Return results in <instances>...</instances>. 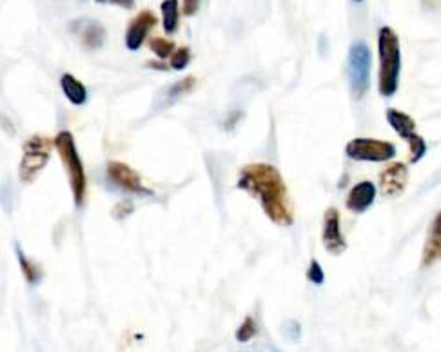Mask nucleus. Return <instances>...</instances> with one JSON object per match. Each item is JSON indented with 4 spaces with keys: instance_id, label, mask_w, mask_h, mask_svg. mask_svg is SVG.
Wrapping results in <instances>:
<instances>
[{
    "instance_id": "obj_9",
    "label": "nucleus",
    "mask_w": 441,
    "mask_h": 352,
    "mask_svg": "<svg viewBox=\"0 0 441 352\" xmlns=\"http://www.w3.org/2000/svg\"><path fill=\"white\" fill-rule=\"evenodd\" d=\"M107 176L111 178V182L117 183V186L124 191L137 193V195L149 193V191L142 186V180H140L137 171L124 162H117V160H113V162L107 164Z\"/></svg>"
},
{
    "instance_id": "obj_20",
    "label": "nucleus",
    "mask_w": 441,
    "mask_h": 352,
    "mask_svg": "<svg viewBox=\"0 0 441 352\" xmlns=\"http://www.w3.org/2000/svg\"><path fill=\"white\" fill-rule=\"evenodd\" d=\"M149 48L158 58H167V57H171V53L174 51V42L167 41V38H160V37L151 38Z\"/></svg>"
},
{
    "instance_id": "obj_15",
    "label": "nucleus",
    "mask_w": 441,
    "mask_h": 352,
    "mask_svg": "<svg viewBox=\"0 0 441 352\" xmlns=\"http://www.w3.org/2000/svg\"><path fill=\"white\" fill-rule=\"evenodd\" d=\"M387 120L393 126V129L400 134L401 138H410L414 133H416V122L409 117L403 111L398 110H387Z\"/></svg>"
},
{
    "instance_id": "obj_10",
    "label": "nucleus",
    "mask_w": 441,
    "mask_h": 352,
    "mask_svg": "<svg viewBox=\"0 0 441 352\" xmlns=\"http://www.w3.org/2000/svg\"><path fill=\"white\" fill-rule=\"evenodd\" d=\"M156 22H158L156 15H154L151 9H146V11L138 13L133 21H131V24L127 26V31H126L127 49H131V51H138V49L142 48L144 41H146V37L149 35L151 29L156 26Z\"/></svg>"
},
{
    "instance_id": "obj_21",
    "label": "nucleus",
    "mask_w": 441,
    "mask_h": 352,
    "mask_svg": "<svg viewBox=\"0 0 441 352\" xmlns=\"http://www.w3.org/2000/svg\"><path fill=\"white\" fill-rule=\"evenodd\" d=\"M196 85V78L195 77H187L184 80L176 82L174 85H171L169 90H167V97L169 98H176V97H182V95L189 93L193 87Z\"/></svg>"
},
{
    "instance_id": "obj_22",
    "label": "nucleus",
    "mask_w": 441,
    "mask_h": 352,
    "mask_svg": "<svg viewBox=\"0 0 441 352\" xmlns=\"http://www.w3.org/2000/svg\"><path fill=\"white\" fill-rule=\"evenodd\" d=\"M189 60H191V51L187 48H179L171 53V68L176 69V71L187 68Z\"/></svg>"
},
{
    "instance_id": "obj_5",
    "label": "nucleus",
    "mask_w": 441,
    "mask_h": 352,
    "mask_svg": "<svg viewBox=\"0 0 441 352\" xmlns=\"http://www.w3.org/2000/svg\"><path fill=\"white\" fill-rule=\"evenodd\" d=\"M53 142L49 138L35 134L29 140L24 142V154H22V162L18 167V178L24 183H31L37 178L38 173L49 162V154H51Z\"/></svg>"
},
{
    "instance_id": "obj_18",
    "label": "nucleus",
    "mask_w": 441,
    "mask_h": 352,
    "mask_svg": "<svg viewBox=\"0 0 441 352\" xmlns=\"http://www.w3.org/2000/svg\"><path fill=\"white\" fill-rule=\"evenodd\" d=\"M256 334H258V325H256L253 316H247L243 324L238 327V331H236V340H238L240 343H247V341H251Z\"/></svg>"
},
{
    "instance_id": "obj_23",
    "label": "nucleus",
    "mask_w": 441,
    "mask_h": 352,
    "mask_svg": "<svg viewBox=\"0 0 441 352\" xmlns=\"http://www.w3.org/2000/svg\"><path fill=\"white\" fill-rule=\"evenodd\" d=\"M307 278H309V282H312V284H316V285H322L325 282L324 269H322V265L316 262V260H312L311 262V267H309V271H307Z\"/></svg>"
},
{
    "instance_id": "obj_4",
    "label": "nucleus",
    "mask_w": 441,
    "mask_h": 352,
    "mask_svg": "<svg viewBox=\"0 0 441 352\" xmlns=\"http://www.w3.org/2000/svg\"><path fill=\"white\" fill-rule=\"evenodd\" d=\"M371 65H373V53L367 42H354L349 49L347 78L352 97L356 100H361L371 87Z\"/></svg>"
},
{
    "instance_id": "obj_16",
    "label": "nucleus",
    "mask_w": 441,
    "mask_h": 352,
    "mask_svg": "<svg viewBox=\"0 0 441 352\" xmlns=\"http://www.w3.org/2000/svg\"><path fill=\"white\" fill-rule=\"evenodd\" d=\"M160 8H162L164 31H166L167 35H173V33L179 29V22H180L179 0H164Z\"/></svg>"
},
{
    "instance_id": "obj_27",
    "label": "nucleus",
    "mask_w": 441,
    "mask_h": 352,
    "mask_svg": "<svg viewBox=\"0 0 441 352\" xmlns=\"http://www.w3.org/2000/svg\"><path fill=\"white\" fill-rule=\"evenodd\" d=\"M356 2H361V0H356Z\"/></svg>"
},
{
    "instance_id": "obj_25",
    "label": "nucleus",
    "mask_w": 441,
    "mask_h": 352,
    "mask_svg": "<svg viewBox=\"0 0 441 352\" xmlns=\"http://www.w3.org/2000/svg\"><path fill=\"white\" fill-rule=\"evenodd\" d=\"M95 2H98V4H113L124 9L134 8V0H95Z\"/></svg>"
},
{
    "instance_id": "obj_2",
    "label": "nucleus",
    "mask_w": 441,
    "mask_h": 352,
    "mask_svg": "<svg viewBox=\"0 0 441 352\" xmlns=\"http://www.w3.org/2000/svg\"><path fill=\"white\" fill-rule=\"evenodd\" d=\"M378 51H380V90L381 97H393L398 91L401 71L400 38L393 28H381L378 35Z\"/></svg>"
},
{
    "instance_id": "obj_26",
    "label": "nucleus",
    "mask_w": 441,
    "mask_h": 352,
    "mask_svg": "<svg viewBox=\"0 0 441 352\" xmlns=\"http://www.w3.org/2000/svg\"><path fill=\"white\" fill-rule=\"evenodd\" d=\"M147 65H149V68H154V69H160V71H166V65L164 64H160V62H147Z\"/></svg>"
},
{
    "instance_id": "obj_7",
    "label": "nucleus",
    "mask_w": 441,
    "mask_h": 352,
    "mask_svg": "<svg viewBox=\"0 0 441 352\" xmlns=\"http://www.w3.org/2000/svg\"><path fill=\"white\" fill-rule=\"evenodd\" d=\"M322 242L329 255L340 256L347 251V240L344 238L340 229V213L336 207H329L324 216V233Z\"/></svg>"
},
{
    "instance_id": "obj_19",
    "label": "nucleus",
    "mask_w": 441,
    "mask_h": 352,
    "mask_svg": "<svg viewBox=\"0 0 441 352\" xmlns=\"http://www.w3.org/2000/svg\"><path fill=\"white\" fill-rule=\"evenodd\" d=\"M407 142H409V156H410V162L416 164L420 162L421 158L425 156L427 153V144L425 140L420 137V134L414 133L413 137L407 138Z\"/></svg>"
},
{
    "instance_id": "obj_1",
    "label": "nucleus",
    "mask_w": 441,
    "mask_h": 352,
    "mask_svg": "<svg viewBox=\"0 0 441 352\" xmlns=\"http://www.w3.org/2000/svg\"><path fill=\"white\" fill-rule=\"evenodd\" d=\"M238 189L247 191L262 203L263 213L278 225H292L291 196L280 171L269 164H251L240 171Z\"/></svg>"
},
{
    "instance_id": "obj_6",
    "label": "nucleus",
    "mask_w": 441,
    "mask_h": 352,
    "mask_svg": "<svg viewBox=\"0 0 441 352\" xmlns=\"http://www.w3.org/2000/svg\"><path fill=\"white\" fill-rule=\"evenodd\" d=\"M345 153L356 162H389L396 156V147L376 138H354L347 144Z\"/></svg>"
},
{
    "instance_id": "obj_12",
    "label": "nucleus",
    "mask_w": 441,
    "mask_h": 352,
    "mask_svg": "<svg viewBox=\"0 0 441 352\" xmlns=\"http://www.w3.org/2000/svg\"><path fill=\"white\" fill-rule=\"evenodd\" d=\"M376 198V186L373 182H360L352 187L347 196V209L354 215H361L374 203Z\"/></svg>"
},
{
    "instance_id": "obj_8",
    "label": "nucleus",
    "mask_w": 441,
    "mask_h": 352,
    "mask_svg": "<svg viewBox=\"0 0 441 352\" xmlns=\"http://www.w3.org/2000/svg\"><path fill=\"white\" fill-rule=\"evenodd\" d=\"M407 180H409V173L407 167L401 162H393L385 167L380 173V187L381 195L385 198H396L407 187Z\"/></svg>"
},
{
    "instance_id": "obj_3",
    "label": "nucleus",
    "mask_w": 441,
    "mask_h": 352,
    "mask_svg": "<svg viewBox=\"0 0 441 352\" xmlns=\"http://www.w3.org/2000/svg\"><path fill=\"white\" fill-rule=\"evenodd\" d=\"M53 146L57 147L62 164H64L65 171H68L69 186H71V191H73L75 203L78 207L84 206L85 193H87V178H85L84 166H82L77 146H75L73 134L69 133V131H60L57 138H55Z\"/></svg>"
},
{
    "instance_id": "obj_13",
    "label": "nucleus",
    "mask_w": 441,
    "mask_h": 352,
    "mask_svg": "<svg viewBox=\"0 0 441 352\" xmlns=\"http://www.w3.org/2000/svg\"><path fill=\"white\" fill-rule=\"evenodd\" d=\"M441 252V218L440 213L434 216L432 223H430L429 236H427L425 249H423V265L429 267L432 263H436L440 260Z\"/></svg>"
},
{
    "instance_id": "obj_24",
    "label": "nucleus",
    "mask_w": 441,
    "mask_h": 352,
    "mask_svg": "<svg viewBox=\"0 0 441 352\" xmlns=\"http://www.w3.org/2000/svg\"><path fill=\"white\" fill-rule=\"evenodd\" d=\"M200 9V0H184L182 11L186 16H193L196 15Z\"/></svg>"
},
{
    "instance_id": "obj_17",
    "label": "nucleus",
    "mask_w": 441,
    "mask_h": 352,
    "mask_svg": "<svg viewBox=\"0 0 441 352\" xmlns=\"http://www.w3.org/2000/svg\"><path fill=\"white\" fill-rule=\"evenodd\" d=\"M16 255H18L21 269H22V272H24V278L28 279V284H31V285L38 284V282H41V278H42V271L38 269V265H35L31 260L26 258L24 252H22L21 249H16Z\"/></svg>"
},
{
    "instance_id": "obj_14",
    "label": "nucleus",
    "mask_w": 441,
    "mask_h": 352,
    "mask_svg": "<svg viewBox=\"0 0 441 352\" xmlns=\"http://www.w3.org/2000/svg\"><path fill=\"white\" fill-rule=\"evenodd\" d=\"M60 85H62V91H64L65 98H68L71 104H75V105L85 104V100H87V90H85V85L82 84L78 78H75L73 75L65 73V75H62Z\"/></svg>"
},
{
    "instance_id": "obj_11",
    "label": "nucleus",
    "mask_w": 441,
    "mask_h": 352,
    "mask_svg": "<svg viewBox=\"0 0 441 352\" xmlns=\"http://www.w3.org/2000/svg\"><path fill=\"white\" fill-rule=\"evenodd\" d=\"M73 33L82 42V46L87 49L100 48L105 42V29L98 22L90 21V18H82L73 24Z\"/></svg>"
}]
</instances>
